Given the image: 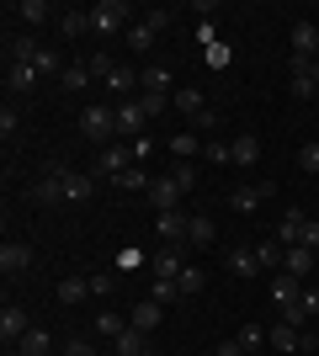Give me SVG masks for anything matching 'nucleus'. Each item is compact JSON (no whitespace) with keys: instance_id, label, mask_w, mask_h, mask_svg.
Listing matches in <instances>:
<instances>
[{"instance_id":"16","label":"nucleus","mask_w":319,"mask_h":356,"mask_svg":"<svg viewBox=\"0 0 319 356\" xmlns=\"http://www.w3.org/2000/svg\"><path fill=\"white\" fill-rule=\"evenodd\" d=\"M186 223H192V213H154V234L165 239V245H186Z\"/></svg>"},{"instance_id":"15","label":"nucleus","mask_w":319,"mask_h":356,"mask_svg":"<svg viewBox=\"0 0 319 356\" xmlns=\"http://www.w3.org/2000/svg\"><path fill=\"white\" fill-rule=\"evenodd\" d=\"M181 271H186V261H181V245H160V250L149 255V277H170V282H176Z\"/></svg>"},{"instance_id":"3","label":"nucleus","mask_w":319,"mask_h":356,"mask_svg":"<svg viewBox=\"0 0 319 356\" xmlns=\"http://www.w3.org/2000/svg\"><path fill=\"white\" fill-rule=\"evenodd\" d=\"M128 16H133L128 0H96V6H91V32H128V27H133Z\"/></svg>"},{"instance_id":"32","label":"nucleus","mask_w":319,"mask_h":356,"mask_svg":"<svg viewBox=\"0 0 319 356\" xmlns=\"http://www.w3.org/2000/svg\"><path fill=\"white\" fill-rule=\"evenodd\" d=\"M122 38H128V48H133V54H154V43H160V32H154L149 22H133Z\"/></svg>"},{"instance_id":"8","label":"nucleus","mask_w":319,"mask_h":356,"mask_svg":"<svg viewBox=\"0 0 319 356\" xmlns=\"http://www.w3.org/2000/svg\"><path fill=\"white\" fill-rule=\"evenodd\" d=\"M181 197H186V186L176 176H154V186H149V208L154 213H176V208H181Z\"/></svg>"},{"instance_id":"48","label":"nucleus","mask_w":319,"mask_h":356,"mask_svg":"<svg viewBox=\"0 0 319 356\" xmlns=\"http://www.w3.org/2000/svg\"><path fill=\"white\" fill-rule=\"evenodd\" d=\"M170 176H176L186 192H192V186H197V165H192V160H176V170H170Z\"/></svg>"},{"instance_id":"40","label":"nucleus","mask_w":319,"mask_h":356,"mask_svg":"<svg viewBox=\"0 0 319 356\" xmlns=\"http://www.w3.org/2000/svg\"><path fill=\"white\" fill-rule=\"evenodd\" d=\"M117 293V277L112 271H91V298H112Z\"/></svg>"},{"instance_id":"11","label":"nucleus","mask_w":319,"mask_h":356,"mask_svg":"<svg viewBox=\"0 0 319 356\" xmlns=\"http://www.w3.org/2000/svg\"><path fill=\"white\" fill-rule=\"evenodd\" d=\"M304 298V277H293V271H277L272 277V309L282 314V309H293Z\"/></svg>"},{"instance_id":"5","label":"nucleus","mask_w":319,"mask_h":356,"mask_svg":"<svg viewBox=\"0 0 319 356\" xmlns=\"http://www.w3.org/2000/svg\"><path fill=\"white\" fill-rule=\"evenodd\" d=\"M144 128H149L144 106H138V102H117V144H138Z\"/></svg>"},{"instance_id":"26","label":"nucleus","mask_w":319,"mask_h":356,"mask_svg":"<svg viewBox=\"0 0 319 356\" xmlns=\"http://www.w3.org/2000/svg\"><path fill=\"white\" fill-rule=\"evenodd\" d=\"M160 319H165V303H154V298H144V303H133V314H128V325L133 330H160Z\"/></svg>"},{"instance_id":"21","label":"nucleus","mask_w":319,"mask_h":356,"mask_svg":"<svg viewBox=\"0 0 319 356\" xmlns=\"http://www.w3.org/2000/svg\"><path fill=\"white\" fill-rule=\"evenodd\" d=\"M256 160H261V138H256V134H234V138H229V165L250 170Z\"/></svg>"},{"instance_id":"18","label":"nucleus","mask_w":319,"mask_h":356,"mask_svg":"<svg viewBox=\"0 0 319 356\" xmlns=\"http://www.w3.org/2000/svg\"><path fill=\"white\" fill-rule=\"evenodd\" d=\"M38 54H43V43H38L32 32H11V38H6V64H32Z\"/></svg>"},{"instance_id":"1","label":"nucleus","mask_w":319,"mask_h":356,"mask_svg":"<svg viewBox=\"0 0 319 356\" xmlns=\"http://www.w3.org/2000/svg\"><path fill=\"white\" fill-rule=\"evenodd\" d=\"M80 134L91 138V144H117V106L112 102H91L85 112H80Z\"/></svg>"},{"instance_id":"31","label":"nucleus","mask_w":319,"mask_h":356,"mask_svg":"<svg viewBox=\"0 0 319 356\" xmlns=\"http://www.w3.org/2000/svg\"><path fill=\"white\" fill-rule=\"evenodd\" d=\"M229 271H234V277H256V271H261L256 245H234V250H229Z\"/></svg>"},{"instance_id":"34","label":"nucleus","mask_w":319,"mask_h":356,"mask_svg":"<svg viewBox=\"0 0 319 356\" xmlns=\"http://www.w3.org/2000/svg\"><path fill=\"white\" fill-rule=\"evenodd\" d=\"M170 154H176V160H192V154H202V134H192V128H186V134H176V138H170Z\"/></svg>"},{"instance_id":"9","label":"nucleus","mask_w":319,"mask_h":356,"mask_svg":"<svg viewBox=\"0 0 319 356\" xmlns=\"http://www.w3.org/2000/svg\"><path fill=\"white\" fill-rule=\"evenodd\" d=\"M6 16H16V22H22V27H48V22H54V6H48V0H16V6H6Z\"/></svg>"},{"instance_id":"33","label":"nucleus","mask_w":319,"mask_h":356,"mask_svg":"<svg viewBox=\"0 0 319 356\" xmlns=\"http://www.w3.org/2000/svg\"><path fill=\"white\" fill-rule=\"evenodd\" d=\"M314 255H319V250H309V245H293V250H288V266H282V271L309 277V271H314Z\"/></svg>"},{"instance_id":"28","label":"nucleus","mask_w":319,"mask_h":356,"mask_svg":"<svg viewBox=\"0 0 319 356\" xmlns=\"http://www.w3.org/2000/svg\"><path fill=\"white\" fill-rule=\"evenodd\" d=\"M85 197H96V176L91 170H69L64 176V202H85Z\"/></svg>"},{"instance_id":"6","label":"nucleus","mask_w":319,"mask_h":356,"mask_svg":"<svg viewBox=\"0 0 319 356\" xmlns=\"http://www.w3.org/2000/svg\"><path fill=\"white\" fill-rule=\"evenodd\" d=\"M32 261H38V255H32L27 239H6V245H0V271H6V277H27Z\"/></svg>"},{"instance_id":"13","label":"nucleus","mask_w":319,"mask_h":356,"mask_svg":"<svg viewBox=\"0 0 319 356\" xmlns=\"http://www.w3.org/2000/svg\"><path fill=\"white\" fill-rule=\"evenodd\" d=\"M266 197H272V186H266V181H245V186H234V192H229V208H234V213H256Z\"/></svg>"},{"instance_id":"24","label":"nucleus","mask_w":319,"mask_h":356,"mask_svg":"<svg viewBox=\"0 0 319 356\" xmlns=\"http://www.w3.org/2000/svg\"><path fill=\"white\" fill-rule=\"evenodd\" d=\"M170 106H176L181 118H192V122H197L202 112H208V96H202L197 86H176V96H170Z\"/></svg>"},{"instance_id":"36","label":"nucleus","mask_w":319,"mask_h":356,"mask_svg":"<svg viewBox=\"0 0 319 356\" xmlns=\"http://www.w3.org/2000/svg\"><path fill=\"white\" fill-rule=\"evenodd\" d=\"M176 287H181V298H197L202 287H208V271H202V266H186L181 277H176Z\"/></svg>"},{"instance_id":"25","label":"nucleus","mask_w":319,"mask_h":356,"mask_svg":"<svg viewBox=\"0 0 319 356\" xmlns=\"http://www.w3.org/2000/svg\"><path fill=\"white\" fill-rule=\"evenodd\" d=\"M288 43H293V54H304V59H319V27H314V22H293Z\"/></svg>"},{"instance_id":"29","label":"nucleus","mask_w":319,"mask_h":356,"mask_svg":"<svg viewBox=\"0 0 319 356\" xmlns=\"http://www.w3.org/2000/svg\"><path fill=\"white\" fill-rule=\"evenodd\" d=\"M213 239H218L213 218H208V213H192V223H186V245H192V250H208Z\"/></svg>"},{"instance_id":"46","label":"nucleus","mask_w":319,"mask_h":356,"mask_svg":"<svg viewBox=\"0 0 319 356\" xmlns=\"http://www.w3.org/2000/svg\"><path fill=\"white\" fill-rule=\"evenodd\" d=\"M138 106H144V118H160V112H170V96H144L138 90Z\"/></svg>"},{"instance_id":"54","label":"nucleus","mask_w":319,"mask_h":356,"mask_svg":"<svg viewBox=\"0 0 319 356\" xmlns=\"http://www.w3.org/2000/svg\"><path fill=\"white\" fill-rule=\"evenodd\" d=\"M144 356H160V351H144Z\"/></svg>"},{"instance_id":"22","label":"nucleus","mask_w":319,"mask_h":356,"mask_svg":"<svg viewBox=\"0 0 319 356\" xmlns=\"http://www.w3.org/2000/svg\"><path fill=\"white\" fill-rule=\"evenodd\" d=\"M319 314V287H304V298L293 303V309H282V325H298V330H309V319Z\"/></svg>"},{"instance_id":"14","label":"nucleus","mask_w":319,"mask_h":356,"mask_svg":"<svg viewBox=\"0 0 319 356\" xmlns=\"http://www.w3.org/2000/svg\"><path fill=\"white\" fill-rule=\"evenodd\" d=\"M138 90H144V96H176V80H170L165 64H144V70H138Z\"/></svg>"},{"instance_id":"4","label":"nucleus","mask_w":319,"mask_h":356,"mask_svg":"<svg viewBox=\"0 0 319 356\" xmlns=\"http://www.w3.org/2000/svg\"><path fill=\"white\" fill-rule=\"evenodd\" d=\"M266 341H272V351H314V346H319V335H309V330L282 325V319H277V325L266 330Z\"/></svg>"},{"instance_id":"38","label":"nucleus","mask_w":319,"mask_h":356,"mask_svg":"<svg viewBox=\"0 0 319 356\" xmlns=\"http://www.w3.org/2000/svg\"><path fill=\"white\" fill-rule=\"evenodd\" d=\"M202 64H208V70H229V64H234V48H229V43L202 48Z\"/></svg>"},{"instance_id":"12","label":"nucleus","mask_w":319,"mask_h":356,"mask_svg":"<svg viewBox=\"0 0 319 356\" xmlns=\"http://www.w3.org/2000/svg\"><path fill=\"white\" fill-rule=\"evenodd\" d=\"M309 223H314V218H309L304 208H288V213H282V218H277V239H282V245H288V250H293V245H304Z\"/></svg>"},{"instance_id":"44","label":"nucleus","mask_w":319,"mask_h":356,"mask_svg":"<svg viewBox=\"0 0 319 356\" xmlns=\"http://www.w3.org/2000/svg\"><path fill=\"white\" fill-rule=\"evenodd\" d=\"M298 170H309V176H319V144L309 138L304 149H298Z\"/></svg>"},{"instance_id":"51","label":"nucleus","mask_w":319,"mask_h":356,"mask_svg":"<svg viewBox=\"0 0 319 356\" xmlns=\"http://www.w3.org/2000/svg\"><path fill=\"white\" fill-rule=\"evenodd\" d=\"M64 356H96V346L91 341H69V346H64Z\"/></svg>"},{"instance_id":"10","label":"nucleus","mask_w":319,"mask_h":356,"mask_svg":"<svg viewBox=\"0 0 319 356\" xmlns=\"http://www.w3.org/2000/svg\"><path fill=\"white\" fill-rule=\"evenodd\" d=\"M32 330V319H27V309H16V303H6L0 309V341H6V351H16V341Z\"/></svg>"},{"instance_id":"50","label":"nucleus","mask_w":319,"mask_h":356,"mask_svg":"<svg viewBox=\"0 0 319 356\" xmlns=\"http://www.w3.org/2000/svg\"><path fill=\"white\" fill-rule=\"evenodd\" d=\"M213 128H218V112H213V106H208V112H202V118L192 122V134H213Z\"/></svg>"},{"instance_id":"17","label":"nucleus","mask_w":319,"mask_h":356,"mask_svg":"<svg viewBox=\"0 0 319 356\" xmlns=\"http://www.w3.org/2000/svg\"><path fill=\"white\" fill-rule=\"evenodd\" d=\"M85 32H91V11H80V6H64V11H59V38H64V43H80Z\"/></svg>"},{"instance_id":"45","label":"nucleus","mask_w":319,"mask_h":356,"mask_svg":"<svg viewBox=\"0 0 319 356\" xmlns=\"http://www.w3.org/2000/svg\"><path fill=\"white\" fill-rule=\"evenodd\" d=\"M16 128H22V112H16V106L6 102V106H0V134H6V144H11V134H16Z\"/></svg>"},{"instance_id":"52","label":"nucleus","mask_w":319,"mask_h":356,"mask_svg":"<svg viewBox=\"0 0 319 356\" xmlns=\"http://www.w3.org/2000/svg\"><path fill=\"white\" fill-rule=\"evenodd\" d=\"M213 356H245V351H240V341H218V351H213Z\"/></svg>"},{"instance_id":"23","label":"nucleus","mask_w":319,"mask_h":356,"mask_svg":"<svg viewBox=\"0 0 319 356\" xmlns=\"http://www.w3.org/2000/svg\"><path fill=\"white\" fill-rule=\"evenodd\" d=\"M256 261H261V271H282V266H288V245H282L277 234L256 239Z\"/></svg>"},{"instance_id":"35","label":"nucleus","mask_w":319,"mask_h":356,"mask_svg":"<svg viewBox=\"0 0 319 356\" xmlns=\"http://www.w3.org/2000/svg\"><path fill=\"white\" fill-rule=\"evenodd\" d=\"M112 346H117V356H144V351H149V346H144V330H133V325L122 330Z\"/></svg>"},{"instance_id":"19","label":"nucleus","mask_w":319,"mask_h":356,"mask_svg":"<svg viewBox=\"0 0 319 356\" xmlns=\"http://www.w3.org/2000/svg\"><path fill=\"white\" fill-rule=\"evenodd\" d=\"M38 86H43V74L32 70V64H6V90L11 96H32Z\"/></svg>"},{"instance_id":"20","label":"nucleus","mask_w":319,"mask_h":356,"mask_svg":"<svg viewBox=\"0 0 319 356\" xmlns=\"http://www.w3.org/2000/svg\"><path fill=\"white\" fill-rule=\"evenodd\" d=\"M91 80H96L91 64H85V59H69V64H64V74H59V90H64V96H80V90H91Z\"/></svg>"},{"instance_id":"27","label":"nucleus","mask_w":319,"mask_h":356,"mask_svg":"<svg viewBox=\"0 0 319 356\" xmlns=\"http://www.w3.org/2000/svg\"><path fill=\"white\" fill-rule=\"evenodd\" d=\"M101 90H106V96H133V90H138V70H133V64H117V70L101 80Z\"/></svg>"},{"instance_id":"49","label":"nucleus","mask_w":319,"mask_h":356,"mask_svg":"<svg viewBox=\"0 0 319 356\" xmlns=\"http://www.w3.org/2000/svg\"><path fill=\"white\" fill-rule=\"evenodd\" d=\"M202 160L208 165H229V144L218 138V144H202Z\"/></svg>"},{"instance_id":"47","label":"nucleus","mask_w":319,"mask_h":356,"mask_svg":"<svg viewBox=\"0 0 319 356\" xmlns=\"http://www.w3.org/2000/svg\"><path fill=\"white\" fill-rule=\"evenodd\" d=\"M85 64H91V74H96V80H106V74L117 70V64H112V54H101V48H96V54H91Z\"/></svg>"},{"instance_id":"37","label":"nucleus","mask_w":319,"mask_h":356,"mask_svg":"<svg viewBox=\"0 0 319 356\" xmlns=\"http://www.w3.org/2000/svg\"><path fill=\"white\" fill-rule=\"evenodd\" d=\"M112 186H122V192H149L154 181H149V170H144V165H133V170H122Z\"/></svg>"},{"instance_id":"30","label":"nucleus","mask_w":319,"mask_h":356,"mask_svg":"<svg viewBox=\"0 0 319 356\" xmlns=\"http://www.w3.org/2000/svg\"><path fill=\"white\" fill-rule=\"evenodd\" d=\"M48 351H54V341H48V330H38V325H32L27 335L16 341V351H11V356H48Z\"/></svg>"},{"instance_id":"43","label":"nucleus","mask_w":319,"mask_h":356,"mask_svg":"<svg viewBox=\"0 0 319 356\" xmlns=\"http://www.w3.org/2000/svg\"><path fill=\"white\" fill-rule=\"evenodd\" d=\"M144 22H149L154 32H165L170 22H176V11H170V6H149V11H144Z\"/></svg>"},{"instance_id":"42","label":"nucleus","mask_w":319,"mask_h":356,"mask_svg":"<svg viewBox=\"0 0 319 356\" xmlns=\"http://www.w3.org/2000/svg\"><path fill=\"white\" fill-rule=\"evenodd\" d=\"M96 330H101V335H112V341H117L122 330H128V319H122V314H96Z\"/></svg>"},{"instance_id":"53","label":"nucleus","mask_w":319,"mask_h":356,"mask_svg":"<svg viewBox=\"0 0 319 356\" xmlns=\"http://www.w3.org/2000/svg\"><path fill=\"white\" fill-rule=\"evenodd\" d=\"M309 74H314V86H319V59H314V64H309Z\"/></svg>"},{"instance_id":"41","label":"nucleus","mask_w":319,"mask_h":356,"mask_svg":"<svg viewBox=\"0 0 319 356\" xmlns=\"http://www.w3.org/2000/svg\"><path fill=\"white\" fill-rule=\"evenodd\" d=\"M293 96H298V102H314V96H319V86H314V74H293Z\"/></svg>"},{"instance_id":"2","label":"nucleus","mask_w":319,"mask_h":356,"mask_svg":"<svg viewBox=\"0 0 319 356\" xmlns=\"http://www.w3.org/2000/svg\"><path fill=\"white\" fill-rule=\"evenodd\" d=\"M133 165H144L138 144H106V149H96V165H91V176H96V181H117L122 170H133Z\"/></svg>"},{"instance_id":"39","label":"nucleus","mask_w":319,"mask_h":356,"mask_svg":"<svg viewBox=\"0 0 319 356\" xmlns=\"http://www.w3.org/2000/svg\"><path fill=\"white\" fill-rule=\"evenodd\" d=\"M149 298H154V303H165V309H170V303L181 298V287L170 282V277H154V282H149Z\"/></svg>"},{"instance_id":"7","label":"nucleus","mask_w":319,"mask_h":356,"mask_svg":"<svg viewBox=\"0 0 319 356\" xmlns=\"http://www.w3.org/2000/svg\"><path fill=\"white\" fill-rule=\"evenodd\" d=\"M54 298H59V309H80V303L91 298V271H69V277H59Z\"/></svg>"}]
</instances>
